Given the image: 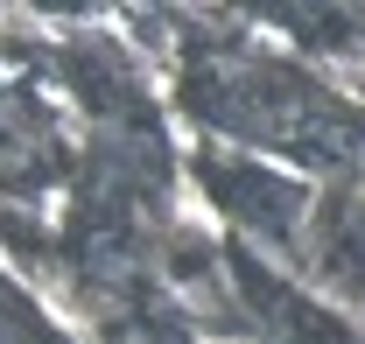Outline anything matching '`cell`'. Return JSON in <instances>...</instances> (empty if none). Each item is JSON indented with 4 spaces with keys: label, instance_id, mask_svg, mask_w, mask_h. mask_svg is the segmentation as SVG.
Returning <instances> with one entry per match:
<instances>
[{
    "label": "cell",
    "instance_id": "obj_1",
    "mask_svg": "<svg viewBox=\"0 0 365 344\" xmlns=\"http://www.w3.org/2000/svg\"><path fill=\"white\" fill-rule=\"evenodd\" d=\"M218 106L211 120L246 141H274L288 155H309V162H351L359 148V120L344 106H330L309 78L295 71H274V64H239V78H218Z\"/></svg>",
    "mask_w": 365,
    "mask_h": 344
}]
</instances>
